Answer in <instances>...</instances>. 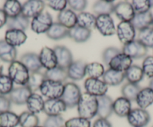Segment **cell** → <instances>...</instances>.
<instances>
[{
	"label": "cell",
	"instance_id": "obj_1",
	"mask_svg": "<svg viewBox=\"0 0 153 127\" xmlns=\"http://www.w3.org/2000/svg\"><path fill=\"white\" fill-rule=\"evenodd\" d=\"M79 117L90 120L97 115L98 112V97L89 93H82L77 103Z\"/></svg>",
	"mask_w": 153,
	"mask_h": 127
},
{
	"label": "cell",
	"instance_id": "obj_2",
	"mask_svg": "<svg viewBox=\"0 0 153 127\" xmlns=\"http://www.w3.org/2000/svg\"><path fill=\"white\" fill-rule=\"evenodd\" d=\"M8 76L15 84L26 86L29 79V71L19 61H14L8 67Z\"/></svg>",
	"mask_w": 153,
	"mask_h": 127
},
{
	"label": "cell",
	"instance_id": "obj_3",
	"mask_svg": "<svg viewBox=\"0 0 153 127\" xmlns=\"http://www.w3.org/2000/svg\"><path fill=\"white\" fill-rule=\"evenodd\" d=\"M81 95V90L77 84L74 82H68L64 85L61 99L65 103L67 108H74L77 106Z\"/></svg>",
	"mask_w": 153,
	"mask_h": 127
},
{
	"label": "cell",
	"instance_id": "obj_4",
	"mask_svg": "<svg viewBox=\"0 0 153 127\" xmlns=\"http://www.w3.org/2000/svg\"><path fill=\"white\" fill-rule=\"evenodd\" d=\"M64 85L65 84L62 82L45 79L39 88V90L42 96L48 98V100L59 99L62 96Z\"/></svg>",
	"mask_w": 153,
	"mask_h": 127
},
{
	"label": "cell",
	"instance_id": "obj_5",
	"mask_svg": "<svg viewBox=\"0 0 153 127\" xmlns=\"http://www.w3.org/2000/svg\"><path fill=\"white\" fill-rule=\"evenodd\" d=\"M53 18L49 12L45 11L32 19L31 29L36 34L46 33L53 25Z\"/></svg>",
	"mask_w": 153,
	"mask_h": 127
},
{
	"label": "cell",
	"instance_id": "obj_6",
	"mask_svg": "<svg viewBox=\"0 0 153 127\" xmlns=\"http://www.w3.org/2000/svg\"><path fill=\"white\" fill-rule=\"evenodd\" d=\"M128 123L133 127H144L148 125L150 121V115L146 109H131L127 116Z\"/></svg>",
	"mask_w": 153,
	"mask_h": 127
},
{
	"label": "cell",
	"instance_id": "obj_7",
	"mask_svg": "<svg viewBox=\"0 0 153 127\" xmlns=\"http://www.w3.org/2000/svg\"><path fill=\"white\" fill-rule=\"evenodd\" d=\"M84 87L86 93L96 97L104 96L108 90V86L99 79L88 78L84 82Z\"/></svg>",
	"mask_w": 153,
	"mask_h": 127
},
{
	"label": "cell",
	"instance_id": "obj_8",
	"mask_svg": "<svg viewBox=\"0 0 153 127\" xmlns=\"http://www.w3.org/2000/svg\"><path fill=\"white\" fill-rule=\"evenodd\" d=\"M116 32L119 40L124 45L134 40L136 36V29L131 22H120Z\"/></svg>",
	"mask_w": 153,
	"mask_h": 127
},
{
	"label": "cell",
	"instance_id": "obj_9",
	"mask_svg": "<svg viewBox=\"0 0 153 127\" xmlns=\"http://www.w3.org/2000/svg\"><path fill=\"white\" fill-rule=\"evenodd\" d=\"M148 49L138 40L126 43L123 47V52L132 59H140L146 55Z\"/></svg>",
	"mask_w": 153,
	"mask_h": 127
},
{
	"label": "cell",
	"instance_id": "obj_10",
	"mask_svg": "<svg viewBox=\"0 0 153 127\" xmlns=\"http://www.w3.org/2000/svg\"><path fill=\"white\" fill-rule=\"evenodd\" d=\"M95 28L103 36H112L116 33L113 20L109 14L97 16Z\"/></svg>",
	"mask_w": 153,
	"mask_h": 127
},
{
	"label": "cell",
	"instance_id": "obj_11",
	"mask_svg": "<svg viewBox=\"0 0 153 127\" xmlns=\"http://www.w3.org/2000/svg\"><path fill=\"white\" fill-rule=\"evenodd\" d=\"M45 7L42 0H29L22 5V14L28 19H33L44 12Z\"/></svg>",
	"mask_w": 153,
	"mask_h": 127
},
{
	"label": "cell",
	"instance_id": "obj_12",
	"mask_svg": "<svg viewBox=\"0 0 153 127\" xmlns=\"http://www.w3.org/2000/svg\"><path fill=\"white\" fill-rule=\"evenodd\" d=\"M113 13L122 22H131L135 16L131 3L126 1L120 2L115 5Z\"/></svg>",
	"mask_w": 153,
	"mask_h": 127
},
{
	"label": "cell",
	"instance_id": "obj_13",
	"mask_svg": "<svg viewBox=\"0 0 153 127\" xmlns=\"http://www.w3.org/2000/svg\"><path fill=\"white\" fill-rule=\"evenodd\" d=\"M66 109L67 106L61 98L51 99L45 101L43 112L48 116H61Z\"/></svg>",
	"mask_w": 153,
	"mask_h": 127
},
{
	"label": "cell",
	"instance_id": "obj_14",
	"mask_svg": "<svg viewBox=\"0 0 153 127\" xmlns=\"http://www.w3.org/2000/svg\"><path fill=\"white\" fill-rule=\"evenodd\" d=\"M32 91L27 86H21V87H16L12 90V91L9 93V100L11 103L22 106L26 104L29 96L32 94Z\"/></svg>",
	"mask_w": 153,
	"mask_h": 127
},
{
	"label": "cell",
	"instance_id": "obj_15",
	"mask_svg": "<svg viewBox=\"0 0 153 127\" xmlns=\"http://www.w3.org/2000/svg\"><path fill=\"white\" fill-rule=\"evenodd\" d=\"M38 56H39V60H40L42 68H45L47 70L58 66L56 56L53 49L45 46L42 49Z\"/></svg>",
	"mask_w": 153,
	"mask_h": 127
},
{
	"label": "cell",
	"instance_id": "obj_16",
	"mask_svg": "<svg viewBox=\"0 0 153 127\" xmlns=\"http://www.w3.org/2000/svg\"><path fill=\"white\" fill-rule=\"evenodd\" d=\"M132 65V58L123 52H120L109 63L110 69L125 73Z\"/></svg>",
	"mask_w": 153,
	"mask_h": 127
},
{
	"label": "cell",
	"instance_id": "obj_17",
	"mask_svg": "<svg viewBox=\"0 0 153 127\" xmlns=\"http://www.w3.org/2000/svg\"><path fill=\"white\" fill-rule=\"evenodd\" d=\"M86 62L83 61H73L67 68L68 78L74 81H80L86 76Z\"/></svg>",
	"mask_w": 153,
	"mask_h": 127
},
{
	"label": "cell",
	"instance_id": "obj_18",
	"mask_svg": "<svg viewBox=\"0 0 153 127\" xmlns=\"http://www.w3.org/2000/svg\"><path fill=\"white\" fill-rule=\"evenodd\" d=\"M57 59V65L67 70L73 62V55L71 51L64 46H56L53 49Z\"/></svg>",
	"mask_w": 153,
	"mask_h": 127
},
{
	"label": "cell",
	"instance_id": "obj_19",
	"mask_svg": "<svg viewBox=\"0 0 153 127\" xmlns=\"http://www.w3.org/2000/svg\"><path fill=\"white\" fill-rule=\"evenodd\" d=\"M20 61L31 73L39 72L42 68L39 60V56L36 53L27 52L22 55Z\"/></svg>",
	"mask_w": 153,
	"mask_h": 127
},
{
	"label": "cell",
	"instance_id": "obj_20",
	"mask_svg": "<svg viewBox=\"0 0 153 127\" xmlns=\"http://www.w3.org/2000/svg\"><path fill=\"white\" fill-rule=\"evenodd\" d=\"M113 100L107 95L98 97V112L99 118L107 119L113 113Z\"/></svg>",
	"mask_w": 153,
	"mask_h": 127
},
{
	"label": "cell",
	"instance_id": "obj_21",
	"mask_svg": "<svg viewBox=\"0 0 153 127\" xmlns=\"http://www.w3.org/2000/svg\"><path fill=\"white\" fill-rule=\"evenodd\" d=\"M27 35L25 32L16 29H8L5 35V40L11 46H20L26 42Z\"/></svg>",
	"mask_w": 153,
	"mask_h": 127
},
{
	"label": "cell",
	"instance_id": "obj_22",
	"mask_svg": "<svg viewBox=\"0 0 153 127\" xmlns=\"http://www.w3.org/2000/svg\"><path fill=\"white\" fill-rule=\"evenodd\" d=\"M131 111V103L123 97H118L113 103V112L120 117H125Z\"/></svg>",
	"mask_w": 153,
	"mask_h": 127
},
{
	"label": "cell",
	"instance_id": "obj_23",
	"mask_svg": "<svg viewBox=\"0 0 153 127\" xmlns=\"http://www.w3.org/2000/svg\"><path fill=\"white\" fill-rule=\"evenodd\" d=\"M131 23L135 29L139 31L151 27L153 23V14L150 11L143 14H135L134 17Z\"/></svg>",
	"mask_w": 153,
	"mask_h": 127
},
{
	"label": "cell",
	"instance_id": "obj_24",
	"mask_svg": "<svg viewBox=\"0 0 153 127\" xmlns=\"http://www.w3.org/2000/svg\"><path fill=\"white\" fill-rule=\"evenodd\" d=\"M17 52L15 47L8 44L5 40H0V60L11 64L16 61Z\"/></svg>",
	"mask_w": 153,
	"mask_h": 127
},
{
	"label": "cell",
	"instance_id": "obj_25",
	"mask_svg": "<svg viewBox=\"0 0 153 127\" xmlns=\"http://www.w3.org/2000/svg\"><path fill=\"white\" fill-rule=\"evenodd\" d=\"M45 103V101L44 100L42 96L35 92H32V94L29 96L26 105L29 112L37 115L44 111Z\"/></svg>",
	"mask_w": 153,
	"mask_h": 127
},
{
	"label": "cell",
	"instance_id": "obj_26",
	"mask_svg": "<svg viewBox=\"0 0 153 127\" xmlns=\"http://www.w3.org/2000/svg\"><path fill=\"white\" fill-rule=\"evenodd\" d=\"M57 19L58 23L68 29L74 27L77 23V15L75 14L74 11L68 8L59 13Z\"/></svg>",
	"mask_w": 153,
	"mask_h": 127
},
{
	"label": "cell",
	"instance_id": "obj_27",
	"mask_svg": "<svg viewBox=\"0 0 153 127\" xmlns=\"http://www.w3.org/2000/svg\"><path fill=\"white\" fill-rule=\"evenodd\" d=\"M102 78L103 81L107 86H117L123 82V80L126 79V76L125 73L109 68L104 72Z\"/></svg>",
	"mask_w": 153,
	"mask_h": 127
},
{
	"label": "cell",
	"instance_id": "obj_28",
	"mask_svg": "<svg viewBox=\"0 0 153 127\" xmlns=\"http://www.w3.org/2000/svg\"><path fill=\"white\" fill-rule=\"evenodd\" d=\"M140 109H146L153 104V90L149 87L140 89L135 100Z\"/></svg>",
	"mask_w": 153,
	"mask_h": 127
},
{
	"label": "cell",
	"instance_id": "obj_29",
	"mask_svg": "<svg viewBox=\"0 0 153 127\" xmlns=\"http://www.w3.org/2000/svg\"><path fill=\"white\" fill-rule=\"evenodd\" d=\"M68 36L76 43H83L87 41L91 37V31L76 25L68 29Z\"/></svg>",
	"mask_w": 153,
	"mask_h": 127
},
{
	"label": "cell",
	"instance_id": "obj_30",
	"mask_svg": "<svg viewBox=\"0 0 153 127\" xmlns=\"http://www.w3.org/2000/svg\"><path fill=\"white\" fill-rule=\"evenodd\" d=\"M68 29L60 23H53L49 30L46 32L47 36L53 40H59L68 36Z\"/></svg>",
	"mask_w": 153,
	"mask_h": 127
},
{
	"label": "cell",
	"instance_id": "obj_31",
	"mask_svg": "<svg viewBox=\"0 0 153 127\" xmlns=\"http://www.w3.org/2000/svg\"><path fill=\"white\" fill-rule=\"evenodd\" d=\"M76 25L82 28L92 31L96 27V17L89 12H80L77 15Z\"/></svg>",
	"mask_w": 153,
	"mask_h": 127
},
{
	"label": "cell",
	"instance_id": "obj_32",
	"mask_svg": "<svg viewBox=\"0 0 153 127\" xmlns=\"http://www.w3.org/2000/svg\"><path fill=\"white\" fill-rule=\"evenodd\" d=\"M29 19L26 18L21 14L17 17L8 18L6 25L8 29H16L25 32L29 28Z\"/></svg>",
	"mask_w": 153,
	"mask_h": 127
},
{
	"label": "cell",
	"instance_id": "obj_33",
	"mask_svg": "<svg viewBox=\"0 0 153 127\" xmlns=\"http://www.w3.org/2000/svg\"><path fill=\"white\" fill-rule=\"evenodd\" d=\"M125 76L129 83L137 84L143 79L144 73L142 68L138 65H131L125 72Z\"/></svg>",
	"mask_w": 153,
	"mask_h": 127
},
{
	"label": "cell",
	"instance_id": "obj_34",
	"mask_svg": "<svg viewBox=\"0 0 153 127\" xmlns=\"http://www.w3.org/2000/svg\"><path fill=\"white\" fill-rule=\"evenodd\" d=\"M45 76L46 79L63 83V81H65L68 78L67 70L57 66L53 69L45 71Z\"/></svg>",
	"mask_w": 153,
	"mask_h": 127
},
{
	"label": "cell",
	"instance_id": "obj_35",
	"mask_svg": "<svg viewBox=\"0 0 153 127\" xmlns=\"http://www.w3.org/2000/svg\"><path fill=\"white\" fill-rule=\"evenodd\" d=\"M115 5L113 1H105L101 0L95 2L92 7L94 13L97 15H103V14H109L114 11Z\"/></svg>",
	"mask_w": 153,
	"mask_h": 127
},
{
	"label": "cell",
	"instance_id": "obj_36",
	"mask_svg": "<svg viewBox=\"0 0 153 127\" xmlns=\"http://www.w3.org/2000/svg\"><path fill=\"white\" fill-rule=\"evenodd\" d=\"M3 11L8 18H12L22 14V5L17 0H8L3 5Z\"/></svg>",
	"mask_w": 153,
	"mask_h": 127
},
{
	"label": "cell",
	"instance_id": "obj_37",
	"mask_svg": "<svg viewBox=\"0 0 153 127\" xmlns=\"http://www.w3.org/2000/svg\"><path fill=\"white\" fill-rule=\"evenodd\" d=\"M19 125V116L8 111L0 113V127H17Z\"/></svg>",
	"mask_w": 153,
	"mask_h": 127
},
{
	"label": "cell",
	"instance_id": "obj_38",
	"mask_svg": "<svg viewBox=\"0 0 153 127\" xmlns=\"http://www.w3.org/2000/svg\"><path fill=\"white\" fill-rule=\"evenodd\" d=\"M38 123V117L29 111L23 112L19 115V125L20 127H36Z\"/></svg>",
	"mask_w": 153,
	"mask_h": 127
},
{
	"label": "cell",
	"instance_id": "obj_39",
	"mask_svg": "<svg viewBox=\"0 0 153 127\" xmlns=\"http://www.w3.org/2000/svg\"><path fill=\"white\" fill-rule=\"evenodd\" d=\"M104 72V66L100 63L92 62L86 65V76H87L88 78L99 79L103 76Z\"/></svg>",
	"mask_w": 153,
	"mask_h": 127
},
{
	"label": "cell",
	"instance_id": "obj_40",
	"mask_svg": "<svg viewBox=\"0 0 153 127\" xmlns=\"http://www.w3.org/2000/svg\"><path fill=\"white\" fill-rule=\"evenodd\" d=\"M45 79H46V78H45V73H42L40 71L31 73L26 86L29 87L32 92L35 91L37 90H39Z\"/></svg>",
	"mask_w": 153,
	"mask_h": 127
},
{
	"label": "cell",
	"instance_id": "obj_41",
	"mask_svg": "<svg viewBox=\"0 0 153 127\" xmlns=\"http://www.w3.org/2000/svg\"><path fill=\"white\" fill-rule=\"evenodd\" d=\"M140 90V87L138 84H132V83H126L122 87V94L123 97L128 99L130 101L135 100Z\"/></svg>",
	"mask_w": 153,
	"mask_h": 127
},
{
	"label": "cell",
	"instance_id": "obj_42",
	"mask_svg": "<svg viewBox=\"0 0 153 127\" xmlns=\"http://www.w3.org/2000/svg\"><path fill=\"white\" fill-rule=\"evenodd\" d=\"M137 40L146 48H153V28L148 27L139 31Z\"/></svg>",
	"mask_w": 153,
	"mask_h": 127
},
{
	"label": "cell",
	"instance_id": "obj_43",
	"mask_svg": "<svg viewBox=\"0 0 153 127\" xmlns=\"http://www.w3.org/2000/svg\"><path fill=\"white\" fill-rule=\"evenodd\" d=\"M14 89V82L8 75L1 74L0 75V95L8 94Z\"/></svg>",
	"mask_w": 153,
	"mask_h": 127
},
{
	"label": "cell",
	"instance_id": "obj_44",
	"mask_svg": "<svg viewBox=\"0 0 153 127\" xmlns=\"http://www.w3.org/2000/svg\"><path fill=\"white\" fill-rule=\"evenodd\" d=\"M135 14H143L149 11L151 8L149 0H134L131 2Z\"/></svg>",
	"mask_w": 153,
	"mask_h": 127
},
{
	"label": "cell",
	"instance_id": "obj_45",
	"mask_svg": "<svg viewBox=\"0 0 153 127\" xmlns=\"http://www.w3.org/2000/svg\"><path fill=\"white\" fill-rule=\"evenodd\" d=\"M65 127H91V122L89 120L77 117L71 118L65 121Z\"/></svg>",
	"mask_w": 153,
	"mask_h": 127
},
{
	"label": "cell",
	"instance_id": "obj_46",
	"mask_svg": "<svg viewBox=\"0 0 153 127\" xmlns=\"http://www.w3.org/2000/svg\"><path fill=\"white\" fill-rule=\"evenodd\" d=\"M65 120L62 116H48L44 122V127H65Z\"/></svg>",
	"mask_w": 153,
	"mask_h": 127
},
{
	"label": "cell",
	"instance_id": "obj_47",
	"mask_svg": "<svg viewBox=\"0 0 153 127\" xmlns=\"http://www.w3.org/2000/svg\"><path fill=\"white\" fill-rule=\"evenodd\" d=\"M142 70L144 76L149 78H153V56H146L143 61Z\"/></svg>",
	"mask_w": 153,
	"mask_h": 127
},
{
	"label": "cell",
	"instance_id": "obj_48",
	"mask_svg": "<svg viewBox=\"0 0 153 127\" xmlns=\"http://www.w3.org/2000/svg\"><path fill=\"white\" fill-rule=\"evenodd\" d=\"M120 50L119 49L116 47H113V46H110V47L107 48L103 52L102 54V59L104 61V64H106L107 65H109L110 61L114 58L116 55H117L118 54L120 53Z\"/></svg>",
	"mask_w": 153,
	"mask_h": 127
},
{
	"label": "cell",
	"instance_id": "obj_49",
	"mask_svg": "<svg viewBox=\"0 0 153 127\" xmlns=\"http://www.w3.org/2000/svg\"><path fill=\"white\" fill-rule=\"evenodd\" d=\"M68 5L70 6L72 11L83 12L87 6V1L86 0H69L68 1Z\"/></svg>",
	"mask_w": 153,
	"mask_h": 127
},
{
	"label": "cell",
	"instance_id": "obj_50",
	"mask_svg": "<svg viewBox=\"0 0 153 127\" xmlns=\"http://www.w3.org/2000/svg\"><path fill=\"white\" fill-rule=\"evenodd\" d=\"M68 5V1L66 0H51L48 2V5L56 11H62L66 9V6Z\"/></svg>",
	"mask_w": 153,
	"mask_h": 127
},
{
	"label": "cell",
	"instance_id": "obj_51",
	"mask_svg": "<svg viewBox=\"0 0 153 127\" xmlns=\"http://www.w3.org/2000/svg\"><path fill=\"white\" fill-rule=\"evenodd\" d=\"M11 107V102L9 98L4 95H0V113L10 111Z\"/></svg>",
	"mask_w": 153,
	"mask_h": 127
},
{
	"label": "cell",
	"instance_id": "obj_52",
	"mask_svg": "<svg viewBox=\"0 0 153 127\" xmlns=\"http://www.w3.org/2000/svg\"><path fill=\"white\" fill-rule=\"evenodd\" d=\"M92 127H113L112 124L107 119L98 118L94 122Z\"/></svg>",
	"mask_w": 153,
	"mask_h": 127
},
{
	"label": "cell",
	"instance_id": "obj_53",
	"mask_svg": "<svg viewBox=\"0 0 153 127\" xmlns=\"http://www.w3.org/2000/svg\"><path fill=\"white\" fill-rule=\"evenodd\" d=\"M7 20H8V17L6 14L3 9H0V29L7 24Z\"/></svg>",
	"mask_w": 153,
	"mask_h": 127
},
{
	"label": "cell",
	"instance_id": "obj_54",
	"mask_svg": "<svg viewBox=\"0 0 153 127\" xmlns=\"http://www.w3.org/2000/svg\"><path fill=\"white\" fill-rule=\"evenodd\" d=\"M149 87H150V88H152V90H153V78H152L151 80H150Z\"/></svg>",
	"mask_w": 153,
	"mask_h": 127
},
{
	"label": "cell",
	"instance_id": "obj_55",
	"mask_svg": "<svg viewBox=\"0 0 153 127\" xmlns=\"http://www.w3.org/2000/svg\"><path fill=\"white\" fill-rule=\"evenodd\" d=\"M2 71H3V66L0 64V75L2 74Z\"/></svg>",
	"mask_w": 153,
	"mask_h": 127
},
{
	"label": "cell",
	"instance_id": "obj_56",
	"mask_svg": "<svg viewBox=\"0 0 153 127\" xmlns=\"http://www.w3.org/2000/svg\"><path fill=\"white\" fill-rule=\"evenodd\" d=\"M150 2V5H151V8H153V0L152 1H149Z\"/></svg>",
	"mask_w": 153,
	"mask_h": 127
},
{
	"label": "cell",
	"instance_id": "obj_57",
	"mask_svg": "<svg viewBox=\"0 0 153 127\" xmlns=\"http://www.w3.org/2000/svg\"><path fill=\"white\" fill-rule=\"evenodd\" d=\"M36 127H44V126H36Z\"/></svg>",
	"mask_w": 153,
	"mask_h": 127
},
{
	"label": "cell",
	"instance_id": "obj_58",
	"mask_svg": "<svg viewBox=\"0 0 153 127\" xmlns=\"http://www.w3.org/2000/svg\"><path fill=\"white\" fill-rule=\"evenodd\" d=\"M152 27L153 28V23H152Z\"/></svg>",
	"mask_w": 153,
	"mask_h": 127
},
{
	"label": "cell",
	"instance_id": "obj_59",
	"mask_svg": "<svg viewBox=\"0 0 153 127\" xmlns=\"http://www.w3.org/2000/svg\"><path fill=\"white\" fill-rule=\"evenodd\" d=\"M152 127H153V126H152Z\"/></svg>",
	"mask_w": 153,
	"mask_h": 127
}]
</instances>
